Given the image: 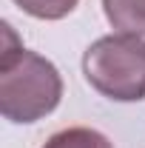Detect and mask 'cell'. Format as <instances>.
I'll return each mask as SVG.
<instances>
[{"mask_svg": "<svg viewBox=\"0 0 145 148\" xmlns=\"http://www.w3.org/2000/svg\"><path fill=\"white\" fill-rule=\"evenodd\" d=\"M0 54V111L12 123H37L51 114L63 97V80L54 63L23 49L9 23H3Z\"/></svg>", "mask_w": 145, "mask_h": 148, "instance_id": "cell-1", "label": "cell"}, {"mask_svg": "<svg viewBox=\"0 0 145 148\" xmlns=\"http://www.w3.org/2000/svg\"><path fill=\"white\" fill-rule=\"evenodd\" d=\"M85 80L103 97L137 103L145 97V40L140 34H108L83 54Z\"/></svg>", "mask_w": 145, "mask_h": 148, "instance_id": "cell-2", "label": "cell"}, {"mask_svg": "<svg viewBox=\"0 0 145 148\" xmlns=\"http://www.w3.org/2000/svg\"><path fill=\"white\" fill-rule=\"evenodd\" d=\"M103 9L120 34H145V0H103Z\"/></svg>", "mask_w": 145, "mask_h": 148, "instance_id": "cell-3", "label": "cell"}, {"mask_svg": "<svg viewBox=\"0 0 145 148\" xmlns=\"http://www.w3.org/2000/svg\"><path fill=\"white\" fill-rule=\"evenodd\" d=\"M43 148H114L108 137H103L94 128H66L57 131Z\"/></svg>", "mask_w": 145, "mask_h": 148, "instance_id": "cell-4", "label": "cell"}, {"mask_svg": "<svg viewBox=\"0 0 145 148\" xmlns=\"http://www.w3.org/2000/svg\"><path fill=\"white\" fill-rule=\"evenodd\" d=\"M20 9L31 17H40V20H60L66 14H71L74 6L80 0H14Z\"/></svg>", "mask_w": 145, "mask_h": 148, "instance_id": "cell-5", "label": "cell"}]
</instances>
